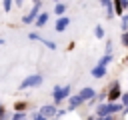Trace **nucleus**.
<instances>
[{"label": "nucleus", "instance_id": "6ab92c4d", "mask_svg": "<svg viewBox=\"0 0 128 120\" xmlns=\"http://www.w3.org/2000/svg\"><path fill=\"white\" fill-rule=\"evenodd\" d=\"M120 100H122V106H124V110H128V92H126V94H122V96H120Z\"/></svg>", "mask_w": 128, "mask_h": 120}, {"label": "nucleus", "instance_id": "9b49d317", "mask_svg": "<svg viewBox=\"0 0 128 120\" xmlns=\"http://www.w3.org/2000/svg\"><path fill=\"white\" fill-rule=\"evenodd\" d=\"M56 112H58V110H56V104H46V106L40 108V114H44L46 118H48V116H56Z\"/></svg>", "mask_w": 128, "mask_h": 120}, {"label": "nucleus", "instance_id": "aec40b11", "mask_svg": "<svg viewBox=\"0 0 128 120\" xmlns=\"http://www.w3.org/2000/svg\"><path fill=\"white\" fill-rule=\"evenodd\" d=\"M120 40H122V44L128 48V30H126V32H122V38H120Z\"/></svg>", "mask_w": 128, "mask_h": 120}, {"label": "nucleus", "instance_id": "1a4fd4ad", "mask_svg": "<svg viewBox=\"0 0 128 120\" xmlns=\"http://www.w3.org/2000/svg\"><path fill=\"white\" fill-rule=\"evenodd\" d=\"M78 96L86 102V100H94V98H96V92H94L92 88H82V90L78 92Z\"/></svg>", "mask_w": 128, "mask_h": 120}, {"label": "nucleus", "instance_id": "393cba45", "mask_svg": "<svg viewBox=\"0 0 128 120\" xmlns=\"http://www.w3.org/2000/svg\"><path fill=\"white\" fill-rule=\"evenodd\" d=\"M36 2H40V0H32V4H36Z\"/></svg>", "mask_w": 128, "mask_h": 120}, {"label": "nucleus", "instance_id": "f03ea898", "mask_svg": "<svg viewBox=\"0 0 128 120\" xmlns=\"http://www.w3.org/2000/svg\"><path fill=\"white\" fill-rule=\"evenodd\" d=\"M44 82V76L42 74H32V76H26L20 84H18V88L20 90H26V88H36V86H40Z\"/></svg>", "mask_w": 128, "mask_h": 120}, {"label": "nucleus", "instance_id": "f8f14e48", "mask_svg": "<svg viewBox=\"0 0 128 120\" xmlns=\"http://www.w3.org/2000/svg\"><path fill=\"white\" fill-rule=\"evenodd\" d=\"M66 10H68V4H64V2H56V6H54L56 16H64V14H66Z\"/></svg>", "mask_w": 128, "mask_h": 120}, {"label": "nucleus", "instance_id": "bb28decb", "mask_svg": "<svg viewBox=\"0 0 128 120\" xmlns=\"http://www.w3.org/2000/svg\"><path fill=\"white\" fill-rule=\"evenodd\" d=\"M126 62H128V56H126Z\"/></svg>", "mask_w": 128, "mask_h": 120}, {"label": "nucleus", "instance_id": "7ed1b4c3", "mask_svg": "<svg viewBox=\"0 0 128 120\" xmlns=\"http://www.w3.org/2000/svg\"><path fill=\"white\" fill-rule=\"evenodd\" d=\"M40 8H42V2H36V4H32V10L22 18V24H34V20H36V16L40 14Z\"/></svg>", "mask_w": 128, "mask_h": 120}, {"label": "nucleus", "instance_id": "ddd939ff", "mask_svg": "<svg viewBox=\"0 0 128 120\" xmlns=\"http://www.w3.org/2000/svg\"><path fill=\"white\" fill-rule=\"evenodd\" d=\"M112 8H114V14H118V16H122V14H124L122 0H112Z\"/></svg>", "mask_w": 128, "mask_h": 120}, {"label": "nucleus", "instance_id": "b1692460", "mask_svg": "<svg viewBox=\"0 0 128 120\" xmlns=\"http://www.w3.org/2000/svg\"><path fill=\"white\" fill-rule=\"evenodd\" d=\"M24 2H26V0H14V4H16V6H22Z\"/></svg>", "mask_w": 128, "mask_h": 120}, {"label": "nucleus", "instance_id": "423d86ee", "mask_svg": "<svg viewBox=\"0 0 128 120\" xmlns=\"http://www.w3.org/2000/svg\"><path fill=\"white\" fill-rule=\"evenodd\" d=\"M68 26H70V18H68L66 14H64V16H58V20H56V24H54L56 32H64Z\"/></svg>", "mask_w": 128, "mask_h": 120}, {"label": "nucleus", "instance_id": "39448f33", "mask_svg": "<svg viewBox=\"0 0 128 120\" xmlns=\"http://www.w3.org/2000/svg\"><path fill=\"white\" fill-rule=\"evenodd\" d=\"M28 38H30V40H36V42H42V44H44V46H48L50 50H56V44H54L52 40H48V38H42L38 32H30V34H28Z\"/></svg>", "mask_w": 128, "mask_h": 120}, {"label": "nucleus", "instance_id": "0eeeda50", "mask_svg": "<svg viewBox=\"0 0 128 120\" xmlns=\"http://www.w3.org/2000/svg\"><path fill=\"white\" fill-rule=\"evenodd\" d=\"M106 66H108V64L98 62V64H96V68H92V76H94V78H102V76H106V70H108Z\"/></svg>", "mask_w": 128, "mask_h": 120}, {"label": "nucleus", "instance_id": "4468645a", "mask_svg": "<svg viewBox=\"0 0 128 120\" xmlns=\"http://www.w3.org/2000/svg\"><path fill=\"white\" fill-rule=\"evenodd\" d=\"M12 6H14V0H2V8H4V12H10Z\"/></svg>", "mask_w": 128, "mask_h": 120}, {"label": "nucleus", "instance_id": "dca6fc26", "mask_svg": "<svg viewBox=\"0 0 128 120\" xmlns=\"http://www.w3.org/2000/svg\"><path fill=\"white\" fill-rule=\"evenodd\" d=\"M14 108H16V112H22V110H26V108H28V102H16V104H14Z\"/></svg>", "mask_w": 128, "mask_h": 120}, {"label": "nucleus", "instance_id": "5701e85b", "mask_svg": "<svg viewBox=\"0 0 128 120\" xmlns=\"http://www.w3.org/2000/svg\"><path fill=\"white\" fill-rule=\"evenodd\" d=\"M106 54H112V42L110 40L106 42Z\"/></svg>", "mask_w": 128, "mask_h": 120}, {"label": "nucleus", "instance_id": "cd10ccee", "mask_svg": "<svg viewBox=\"0 0 128 120\" xmlns=\"http://www.w3.org/2000/svg\"><path fill=\"white\" fill-rule=\"evenodd\" d=\"M54 2H60V0H54Z\"/></svg>", "mask_w": 128, "mask_h": 120}, {"label": "nucleus", "instance_id": "20e7f679", "mask_svg": "<svg viewBox=\"0 0 128 120\" xmlns=\"http://www.w3.org/2000/svg\"><path fill=\"white\" fill-rule=\"evenodd\" d=\"M120 96H122V92H120V82H112V86H110V90H108V102H118Z\"/></svg>", "mask_w": 128, "mask_h": 120}, {"label": "nucleus", "instance_id": "a878e982", "mask_svg": "<svg viewBox=\"0 0 128 120\" xmlns=\"http://www.w3.org/2000/svg\"><path fill=\"white\" fill-rule=\"evenodd\" d=\"M0 44H4V40H2V38H0Z\"/></svg>", "mask_w": 128, "mask_h": 120}, {"label": "nucleus", "instance_id": "412c9836", "mask_svg": "<svg viewBox=\"0 0 128 120\" xmlns=\"http://www.w3.org/2000/svg\"><path fill=\"white\" fill-rule=\"evenodd\" d=\"M100 6H104V8H112V0H100Z\"/></svg>", "mask_w": 128, "mask_h": 120}, {"label": "nucleus", "instance_id": "9d476101", "mask_svg": "<svg viewBox=\"0 0 128 120\" xmlns=\"http://www.w3.org/2000/svg\"><path fill=\"white\" fill-rule=\"evenodd\" d=\"M80 104H84V100H82L78 94H74V96L68 98V110H74V108H78Z\"/></svg>", "mask_w": 128, "mask_h": 120}, {"label": "nucleus", "instance_id": "2eb2a0df", "mask_svg": "<svg viewBox=\"0 0 128 120\" xmlns=\"http://www.w3.org/2000/svg\"><path fill=\"white\" fill-rule=\"evenodd\" d=\"M94 34H96V38H104V28H102L100 24H96V28H94Z\"/></svg>", "mask_w": 128, "mask_h": 120}, {"label": "nucleus", "instance_id": "f257e3e1", "mask_svg": "<svg viewBox=\"0 0 128 120\" xmlns=\"http://www.w3.org/2000/svg\"><path fill=\"white\" fill-rule=\"evenodd\" d=\"M70 92H72V88L66 84V86H56L54 90H52V98H54V104L58 106V104H62L64 100H68L70 98Z\"/></svg>", "mask_w": 128, "mask_h": 120}, {"label": "nucleus", "instance_id": "f3484780", "mask_svg": "<svg viewBox=\"0 0 128 120\" xmlns=\"http://www.w3.org/2000/svg\"><path fill=\"white\" fill-rule=\"evenodd\" d=\"M120 26H122V32L128 30V14H122V24Z\"/></svg>", "mask_w": 128, "mask_h": 120}, {"label": "nucleus", "instance_id": "6e6552de", "mask_svg": "<svg viewBox=\"0 0 128 120\" xmlns=\"http://www.w3.org/2000/svg\"><path fill=\"white\" fill-rule=\"evenodd\" d=\"M48 18H50V14H48V12H40V14L36 16V20H34V26H36V28H42V26H46Z\"/></svg>", "mask_w": 128, "mask_h": 120}, {"label": "nucleus", "instance_id": "4be33fe9", "mask_svg": "<svg viewBox=\"0 0 128 120\" xmlns=\"http://www.w3.org/2000/svg\"><path fill=\"white\" fill-rule=\"evenodd\" d=\"M4 118H6V108L0 104V120H4Z\"/></svg>", "mask_w": 128, "mask_h": 120}, {"label": "nucleus", "instance_id": "a211bd4d", "mask_svg": "<svg viewBox=\"0 0 128 120\" xmlns=\"http://www.w3.org/2000/svg\"><path fill=\"white\" fill-rule=\"evenodd\" d=\"M32 120H48V118H46L44 114H40V110H38V112H34V114H32Z\"/></svg>", "mask_w": 128, "mask_h": 120}]
</instances>
